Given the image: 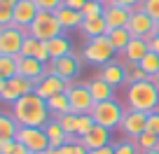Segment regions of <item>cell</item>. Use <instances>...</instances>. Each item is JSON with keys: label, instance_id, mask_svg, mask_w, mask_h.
Masks as SVG:
<instances>
[{"label": "cell", "instance_id": "obj_1", "mask_svg": "<svg viewBox=\"0 0 159 154\" xmlns=\"http://www.w3.org/2000/svg\"><path fill=\"white\" fill-rule=\"evenodd\" d=\"M12 117L19 121V126H42L52 119L49 108H47V100L40 98L35 91L21 96L16 103H12Z\"/></svg>", "mask_w": 159, "mask_h": 154}, {"label": "cell", "instance_id": "obj_2", "mask_svg": "<svg viewBox=\"0 0 159 154\" xmlns=\"http://www.w3.org/2000/svg\"><path fill=\"white\" fill-rule=\"evenodd\" d=\"M126 103L129 110H138V112H157L159 110V89L152 80L145 82H134L126 89Z\"/></svg>", "mask_w": 159, "mask_h": 154}, {"label": "cell", "instance_id": "obj_3", "mask_svg": "<svg viewBox=\"0 0 159 154\" xmlns=\"http://www.w3.org/2000/svg\"><path fill=\"white\" fill-rule=\"evenodd\" d=\"M28 35H33L42 42H49L59 35H63V26H61L56 12H38L35 21L28 26Z\"/></svg>", "mask_w": 159, "mask_h": 154}, {"label": "cell", "instance_id": "obj_4", "mask_svg": "<svg viewBox=\"0 0 159 154\" xmlns=\"http://www.w3.org/2000/svg\"><path fill=\"white\" fill-rule=\"evenodd\" d=\"M91 117H94V121L98 126H105V129H117L119 124H122V119H124V108L117 103V100H103V103H96L94 110H91Z\"/></svg>", "mask_w": 159, "mask_h": 154}, {"label": "cell", "instance_id": "obj_5", "mask_svg": "<svg viewBox=\"0 0 159 154\" xmlns=\"http://www.w3.org/2000/svg\"><path fill=\"white\" fill-rule=\"evenodd\" d=\"M117 54L115 51V47L110 45V40H108V35H101V37H91L89 42H87V47H84V51H82V59L87 61V63H91V65H108L110 63V59Z\"/></svg>", "mask_w": 159, "mask_h": 154}, {"label": "cell", "instance_id": "obj_6", "mask_svg": "<svg viewBox=\"0 0 159 154\" xmlns=\"http://www.w3.org/2000/svg\"><path fill=\"white\" fill-rule=\"evenodd\" d=\"M30 91H35V82L26 80L21 75H14L10 80H0V100L7 105L16 103L21 96L30 94Z\"/></svg>", "mask_w": 159, "mask_h": 154}, {"label": "cell", "instance_id": "obj_7", "mask_svg": "<svg viewBox=\"0 0 159 154\" xmlns=\"http://www.w3.org/2000/svg\"><path fill=\"white\" fill-rule=\"evenodd\" d=\"M28 37V28H16L14 24L0 28V56H16L21 54L24 40Z\"/></svg>", "mask_w": 159, "mask_h": 154}, {"label": "cell", "instance_id": "obj_8", "mask_svg": "<svg viewBox=\"0 0 159 154\" xmlns=\"http://www.w3.org/2000/svg\"><path fill=\"white\" fill-rule=\"evenodd\" d=\"M16 140L21 145H26L28 152H33V154H45L52 147L45 129H40V126H21L19 133H16Z\"/></svg>", "mask_w": 159, "mask_h": 154}, {"label": "cell", "instance_id": "obj_9", "mask_svg": "<svg viewBox=\"0 0 159 154\" xmlns=\"http://www.w3.org/2000/svg\"><path fill=\"white\" fill-rule=\"evenodd\" d=\"M66 94H68V100H70V112L89 114L91 110H94L96 100L91 98L89 86H87V84H70L68 89H66Z\"/></svg>", "mask_w": 159, "mask_h": 154}, {"label": "cell", "instance_id": "obj_10", "mask_svg": "<svg viewBox=\"0 0 159 154\" xmlns=\"http://www.w3.org/2000/svg\"><path fill=\"white\" fill-rule=\"evenodd\" d=\"M80 70H82V61H80L75 54L61 56V59L47 63V73L49 75H59V77H63V80H68V82L77 77Z\"/></svg>", "mask_w": 159, "mask_h": 154}, {"label": "cell", "instance_id": "obj_11", "mask_svg": "<svg viewBox=\"0 0 159 154\" xmlns=\"http://www.w3.org/2000/svg\"><path fill=\"white\" fill-rule=\"evenodd\" d=\"M119 129H122V133H124L126 138L136 140L140 133H145V131H148V112L129 110V112L124 114L122 124H119Z\"/></svg>", "mask_w": 159, "mask_h": 154}, {"label": "cell", "instance_id": "obj_12", "mask_svg": "<svg viewBox=\"0 0 159 154\" xmlns=\"http://www.w3.org/2000/svg\"><path fill=\"white\" fill-rule=\"evenodd\" d=\"M68 86H70V82H68V80H63V77H59V75H49V73H47L40 82H35V94H38L40 98L49 100L52 96L63 94Z\"/></svg>", "mask_w": 159, "mask_h": 154}, {"label": "cell", "instance_id": "obj_13", "mask_svg": "<svg viewBox=\"0 0 159 154\" xmlns=\"http://www.w3.org/2000/svg\"><path fill=\"white\" fill-rule=\"evenodd\" d=\"M14 59L19 61V75H21V77H26V80L40 82V80L47 75V63L33 59V56H21V54H16Z\"/></svg>", "mask_w": 159, "mask_h": 154}, {"label": "cell", "instance_id": "obj_14", "mask_svg": "<svg viewBox=\"0 0 159 154\" xmlns=\"http://www.w3.org/2000/svg\"><path fill=\"white\" fill-rule=\"evenodd\" d=\"M126 30L131 33V37H145L148 33L154 30V21L150 19V14H145L143 7L131 10V19L126 24Z\"/></svg>", "mask_w": 159, "mask_h": 154}, {"label": "cell", "instance_id": "obj_15", "mask_svg": "<svg viewBox=\"0 0 159 154\" xmlns=\"http://www.w3.org/2000/svg\"><path fill=\"white\" fill-rule=\"evenodd\" d=\"M103 19H105V24H108V30H112V28H126V24H129V19H131V10L119 7V5H112V2H105Z\"/></svg>", "mask_w": 159, "mask_h": 154}, {"label": "cell", "instance_id": "obj_16", "mask_svg": "<svg viewBox=\"0 0 159 154\" xmlns=\"http://www.w3.org/2000/svg\"><path fill=\"white\" fill-rule=\"evenodd\" d=\"M38 5H35L33 0H19L14 7V21L12 24L16 26V28H28L30 24L35 21V16H38Z\"/></svg>", "mask_w": 159, "mask_h": 154}, {"label": "cell", "instance_id": "obj_17", "mask_svg": "<svg viewBox=\"0 0 159 154\" xmlns=\"http://www.w3.org/2000/svg\"><path fill=\"white\" fill-rule=\"evenodd\" d=\"M80 143L84 145L89 152H91V149L108 147V145H110V129H105V126H98V124H96L87 135H82V138H80Z\"/></svg>", "mask_w": 159, "mask_h": 154}, {"label": "cell", "instance_id": "obj_18", "mask_svg": "<svg viewBox=\"0 0 159 154\" xmlns=\"http://www.w3.org/2000/svg\"><path fill=\"white\" fill-rule=\"evenodd\" d=\"M101 80H105L112 89H117V86L126 84V68L124 65H119V63H108L101 68V75H98Z\"/></svg>", "mask_w": 159, "mask_h": 154}, {"label": "cell", "instance_id": "obj_19", "mask_svg": "<svg viewBox=\"0 0 159 154\" xmlns=\"http://www.w3.org/2000/svg\"><path fill=\"white\" fill-rule=\"evenodd\" d=\"M56 16H59L63 30L82 28V24H84V14H82V10H73V7H61V10H56Z\"/></svg>", "mask_w": 159, "mask_h": 154}, {"label": "cell", "instance_id": "obj_20", "mask_svg": "<svg viewBox=\"0 0 159 154\" xmlns=\"http://www.w3.org/2000/svg\"><path fill=\"white\" fill-rule=\"evenodd\" d=\"M148 51H150V47H148V42H145L143 37H131V42L126 45V49L122 51V54H124V59L134 65V63H140Z\"/></svg>", "mask_w": 159, "mask_h": 154}, {"label": "cell", "instance_id": "obj_21", "mask_svg": "<svg viewBox=\"0 0 159 154\" xmlns=\"http://www.w3.org/2000/svg\"><path fill=\"white\" fill-rule=\"evenodd\" d=\"M45 133H47V138H49V145L52 147H63V145H68V133L63 131V126L59 124V119H49L45 126Z\"/></svg>", "mask_w": 159, "mask_h": 154}, {"label": "cell", "instance_id": "obj_22", "mask_svg": "<svg viewBox=\"0 0 159 154\" xmlns=\"http://www.w3.org/2000/svg\"><path fill=\"white\" fill-rule=\"evenodd\" d=\"M87 86H89V94H91V98H94L96 103H103V100H110V98H112V91H115V89H112L105 80H101V77L89 80V82H87Z\"/></svg>", "mask_w": 159, "mask_h": 154}, {"label": "cell", "instance_id": "obj_23", "mask_svg": "<svg viewBox=\"0 0 159 154\" xmlns=\"http://www.w3.org/2000/svg\"><path fill=\"white\" fill-rule=\"evenodd\" d=\"M19 121L12 117V112H0V140H16Z\"/></svg>", "mask_w": 159, "mask_h": 154}, {"label": "cell", "instance_id": "obj_24", "mask_svg": "<svg viewBox=\"0 0 159 154\" xmlns=\"http://www.w3.org/2000/svg\"><path fill=\"white\" fill-rule=\"evenodd\" d=\"M47 108H49V114L54 117V119H59V117H63V114L70 112V100H68V94H56L52 96L49 100H47Z\"/></svg>", "mask_w": 159, "mask_h": 154}, {"label": "cell", "instance_id": "obj_25", "mask_svg": "<svg viewBox=\"0 0 159 154\" xmlns=\"http://www.w3.org/2000/svg\"><path fill=\"white\" fill-rule=\"evenodd\" d=\"M82 33L87 35V37H101V35H108V24H105L103 16H94V19H84V24H82Z\"/></svg>", "mask_w": 159, "mask_h": 154}, {"label": "cell", "instance_id": "obj_26", "mask_svg": "<svg viewBox=\"0 0 159 154\" xmlns=\"http://www.w3.org/2000/svg\"><path fill=\"white\" fill-rule=\"evenodd\" d=\"M47 47H49V56H52V61L61 59V56L73 54V51H70V40L66 37V35H59V37L49 40V42H47Z\"/></svg>", "mask_w": 159, "mask_h": 154}, {"label": "cell", "instance_id": "obj_27", "mask_svg": "<svg viewBox=\"0 0 159 154\" xmlns=\"http://www.w3.org/2000/svg\"><path fill=\"white\" fill-rule=\"evenodd\" d=\"M108 40L115 47V51H124L126 45L131 42V33L126 28H112V30H108Z\"/></svg>", "mask_w": 159, "mask_h": 154}, {"label": "cell", "instance_id": "obj_28", "mask_svg": "<svg viewBox=\"0 0 159 154\" xmlns=\"http://www.w3.org/2000/svg\"><path fill=\"white\" fill-rule=\"evenodd\" d=\"M19 75V61L14 56H0V80H10Z\"/></svg>", "mask_w": 159, "mask_h": 154}, {"label": "cell", "instance_id": "obj_29", "mask_svg": "<svg viewBox=\"0 0 159 154\" xmlns=\"http://www.w3.org/2000/svg\"><path fill=\"white\" fill-rule=\"evenodd\" d=\"M138 65L145 70V73H148L150 80H152V77H157V75H159V54H154V51H148Z\"/></svg>", "mask_w": 159, "mask_h": 154}, {"label": "cell", "instance_id": "obj_30", "mask_svg": "<svg viewBox=\"0 0 159 154\" xmlns=\"http://www.w3.org/2000/svg\"><path fill=\"white\" fill-rule=\"evenodd\" d=\"M136 145H138L140 152H148V149H157L159 147V135L152 133V131H145V133H140L138 138L134 140Z\"/></svg>", "mask_w": 159, "mask_h": 154}, {"label": "cell", "instance_id": "obj_31", "mask_svg": "<svg viewBox=\"0 0 159 154\" xmlns=\"http://www.w3.org/2000/svg\"><path fill=\"white\" fill-rule=\"evenodd\" d=\"M0 154H30V152L19 140H0Z\"/></svg>", "mask_w": 159, "mask_h": 154}, {"label": "cell", "instance_id": "obj_32", "mask_svg": "<svg viewBox=\"0 0 159 154\" xmlns=\"http://www.w3.org/2000/svg\"><path fill=\"white\" fill-rule=\"evenodd\" d=\"M103 12H105V2H96V0H87L84 7H82V14H84V19L103 16Z\"/></svg>", "mask_w": 159, "mask_h": 154}, {"label": "cell", "instance_id": "obj_33", "mask_svg": "<svg viewBox=\"0 0 159 154\" xmlns=\"http://www.w3.org/2000/svg\"><path fill=\"white\" fill-rule=\"evenodd\" d=\"M77 119H80V114L68 112V114H63V117H59V124L63 126V131L68 135H77Z\"/></svg>", "mask_w": 159, "mask_h": 154}, {"label": "cell", "instance_id": "obj_34", "mask_svg": "<svg viewBox=\"0 0 159 154\" xmlns=\"http://www.w3.org/2000/svg\"><path fill=\"white\" fill-rule=\"evenodd\" d=\"M145 80H150V77H148V73H145L138 63H134L129 70H126V84H134V82H145Z\"/></svg>", "mask_w": 159, "mask_h": 154}, {"label": "cell", "instance_id": "obj_35", "mask_svg": "<svg viewBox=\"0 0 159 154\" xmlns=\"http://www.w3.org/2000/svg\"><path fill=\"white\" fill-rule=\"evenodd\" d=\"M94 126H96V121H94V117H91V114H80V119H77V138L87 135Z\"/></svg>", "mask_w": 159, "mask_h": 154}, {"label": "cell", "instance_id": "obj_36", "mask_svg": "<svg viewBox=\"0 0 159 154\" xmlns=\"http://www.w3.org/2000/svg\"><path fill=\"white\" fill-rule=\"evenodd\" d=\"M140 7H143L145 14H150V19H152L154 24L159 21V0H143Z\"/></svg>", "mask_w": 159, "mask_h": 154}, {"label": "cell", "instance_id": "obj_37", "mask_svg": "<svg viewBox=\"0 0 159 154\" xmlns=\"http://www.w3.org/2000/svg\"><path fill=\"white\" fill-rule=\"evenodd\" d=\"M40 12H56L63 7V0H33Z\"/></svg>", "mask_w": 159, "mask_h": 154}, {"label": "cell", "instance_id": "obj_38", "mask_svg": "<svg viewBox=\"0 0 159 154\" xmlns=\"http://www.w3.org/2000/svg\"><path fill=\"white\" fill-rule=\"evenodd\" d=\"M115 154H140L136 143H117L115 145Z\"/></svg>", "mask_w": 159, "mask_h": 154}, {"label": "cell", "instance_id": "obj_39", "mask_svg": "<svg viewBox=\"0 0 159 154\" xmlns=\"http://www.w3.org/2000/svg\"><path fill=\"white\" fill-rule=\"evenodd\" d=\"M38 37H33V35H28L24 40V47H21V56H33V51H35V47H38Z\"/></svg>", "mask_w": 159, "mask_h": 154}, {"label": "cell", "instance_id": "obj_40", "mask_svg": "<svg viewBox=\"0 0 159 154\" xmlns=\"http://www.w3.org/2000/svg\"><path fill=\"white\" fill-rule=\"evenodd\" d=\"M148 131L159 135V112H150L148 114Z\"/></svg>", "mask_w": 159, "mask_h": 154}, {"label": "cell", "instance_id": "obj_41", "mask_svg": "<svg viewBox=\"0 0 159 154\" xmlns=\"http://www.w3.org/2000/svg\"><path fill=\"white\" fill-rule=\"evenodd\" d=\"M108 2L119 5V7H126V10H136V7H140V2H143V0H108Z\"/></svg>", "mask_w": 159, "mask_h": 154}, {"label": "cell", "instance_id": "obj_42", "mask_svg": "<svg viewBox=\"0 0 159 154\" xmlns=\"http://www.w3.org/2000/svg\"><path fill=\"white\" fill-rule=\"evenodd\" d=\"M87 0H63V7H73V10H82Z\"/></svg>", "mask_w": 159, "mask_h": 154}, {"label": "cell", "instance_id": "obj_43", "mask_svg": "<svg viewBox=\"0 0 159 154\" xmlns=\"http://www.w3.org/2000/svg\"><path fill=\"white\" fill-rule=\"evenodd\" d=\"M19 0H0V10H14Z\"/></svg>", "mask_w": 159, "mask_h": 154}, {"label": "cell", "instance_id": "obj_44", "mask_svg": "<svg viewBox=\"0 0 159 154\" xmlns=\"http://www.w3.org/2000/svg\"><path fill=\"white\" fill-rule=\"evenodd\" d=\"M89 154H115V147L108 145V147H101V149H91Z\"/></svg>", "mask_w": 159, "mask_h": 154}, {"label": "cell", "instance_id": "obj_45", "mask_svg": "<svg viewBox=\"0 0 159 154\" xmlns=\"http://www.w3.org/2000/svg\"><path fill=\"white\" fill-rule=\"evenodd\" d=\"M148 47H150V51H154V54H159V37H152V40L148 42Z\"/></svg>", "mask_w": 159, "mask_h": 154}, {"label": "cell", "instance_id": "obj_46", "mask_svg": "<svg viewBox=\"0 0 159 154\" xmlns=\"http://www.w3.org/2000/svg\"><path fill=\"white\" fill-rule=\"evenodd\" d=\"M140 154H159V149H148V152H140Z\"/></svg>", "mask_w": 159, "mask_h": 154}, {"label": "cell", "instance_id": "obj_47", "mask_svg": "<svg viewBox=\"0 0 159 154\" xmlns=\"http://www.w3.org/2000/svg\"><path fill=\"white\" fill-rule=\"evenodd\" d=\"M154 33H157V37H159V21L154 24Z\"/></svg>", "mask_w": 159, "mask_h": 154}, {"label": "cell", "instance_id": "obj_48", "mask_svg": "<svg viewBox=\"0 0 159 154\" xmlns=\"http://www.w3.org/2000/svg\"><path fill=\"white\" fill-rule=\"evenodd\" d=\"M152 82L157 84V89H159V75H157V77H152Z\"/></svg>", "mask_w": 159, "mask_h": 154}, {"label": "cell", "instance_id": "obj_49", "mask_svg": "<svg viewBox=\"0 0 159 154\" xmlns=\"http://www.w3.org/2000/svg\"><path fill=\"white\" fill-rule=\"evenodd\" d=\"M96 2H108V0H96Z\"/></svg>", "mask_w": 159, "mask_h": 154}, {"label": "cell", "instance_id": "obj_50", "mask_svg": "<svg viewBox=\"0 0 159 154\" xmlns=\"http://www.w3.org/2000/svg\"><path fill=\"white\" fill-rule=\"evenodd\" d=\"M30 154H33V152H30Z\"/></svg>", "mask_w": 159, "mask_h": 154}, {"label": "cell", "instance_id": "obj_51", "mask_svg": "<svg viewBox=\"0 0 159 154\" xmlns=\"http://www.w3.org/2000/svg\"><path fill=\"white\" fill-rule=\"evenodd\" d=\"M157 112H159V110H157Z\"/></svg>", "mask_w": 159, "mask_h": 154}]
</instances>
